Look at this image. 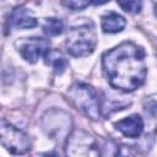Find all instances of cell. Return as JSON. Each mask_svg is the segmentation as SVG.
<instances>
[{"mask_svg":"<svg viewBox=\"0 0 157 157\" xmlns=\"http://www.w3.org/2000/svg\"><path fill=\"white\" fill-rule=\"evenodd\" d=\"M102 64L107 80L114 88L130 92L145 82V52L131 42H124L105 52Z\"/></svg>","mask_w":157,"mask_h":157,"instance_id":"6da1fadb","label":"cell"},{"mask_svg":"<svg viewBox=\"0 0 157 157\" xmlns=\"http://www.w3.org/2000/svg\"><path fill=\"white\" fill-rule=\"evenodd\" d=\"M67 99L82 114L92 120H98L101 117V101L97 91L83 82L74 83L66 92Z\"/></svg>","mask_w":157,"mask_h":157,"instance_id":"7a4b0ae2","label":"cell"},{"mask_svg":"<svg viewBox=\"0 0 157 157\" xmlns=\"http://www.w3.org/2000/svg\"><path fill=\"white\" fill-rule=\"evenodd\" d=\"M97 44V33L92 22L81 23L70 28L66 37V49L70 55L81 58L93 53Z\"/></svg>","mask_w":157,"mask_h":157,"instance_id":"3957f363","label":"cell"},{"mask_svg":"<svg viewBox=\"0 0 157 157\" xmlns=\"http://www.w3.org/2000/svg\"><path fill=\"white\" fill-rule=\"evenodd\" d=\"M0 145L13 155H23L31 150L28 136L6 121L0 123Z\"/></svg>","mask_w":157,"mask_h":157,"instance_id":"277c9868","label":"cell"},{"mask_svg":"<svg viewBox=\"0 0 157 157\" xmlns=\"http://www.w3.org/2000/svg\"><path fill=\"white\" fill-rule=\"evenodd\" d=\"M66 155L69 156H97L101 155L98 141L83 130H75L66 141Z\"/></svg>","mask_w":157,"mask_h":157,"instance_id":"5b68a950","label":"cell"},{"mask_svg":"<svg viewBox=\"0 0 157 157\" xmlns=\"http://www.w3.org/2000/svg\"><path fill=\"white\" fill-rule=\"evenodd\" d=\"M17 47L22 58L26 61L33 64L40 56H44V54L49 50V42L40 37H32L20 40Z\"/></svg>","mask_w":157,"mask_h":157,"instance_id":"8992f818","label":"cell"},{"mask_svg":"<svg viewBox=\"0 0 157 157\" xmlns=\"http://www.w3.org/2000/svg\"><path fill=\"white\" fill-rule=\"evenodd\" d=\"M115 128L124 136L135 139V137H139L141 135L142 129H144V121H142L140 115L134 114V115H130V117L118 121L115 124Z\"/></svg>","mask_w":157,"mask_h":157,"instance_id":"52a82bcc","label":"cell"},{"mask_svg":"<svg viewBox=\"0 0 157 157\" xmlns=\"http://www.w3.org/2000/svg\"><path fill=\"white\" fill-rule=\"evenodd\" d=\"M9 25L16 28H33L37 26V20L32 16L28 9L17 6L12 10L9 17Z\"/></svg>","mask_w":157,"mask_h":157,"instance_id":"ba28073f","label":"cell"},{"mask_svg":"<svg viewBox=\"0 0 157 157\" xmlns=\"http://www.w3.org/2000/svg\"><path fill=\"white\" fill-rule=\"evenodd\" d=\"M126 25V21L123 16L110 12L102 17V29L105 33H117L120 32Z\"/></svg>","mask_w":157,"mask_h":157,"instance_id":"9c48e42d","label":"cell"},{"mask_svg":"<svg viewBox=\"0 0 157 157\" xmlns=\"http://www.w3.org/2000/svg\"><path fill=\"white\" fill-rule=\"evenodd\" d=\"M44 59H45V63L52 65L55 74H63L64 70L66 69L67 66V60L66 58L58 50H48L45 54H44Z\"/></svg>","mask_w":157,"mask_h":157,"instance_id":"30bf717a","label":"cell"},{"mask_svg":"<svg viewBox=\"0 0 157 157\" xmlns=\"http://www.w3.org/2000/svg\"><path fill=\"white\" fill-rule=\"evenodd\" d=\"M43 32L49 36V37H55L63 33L64 31V23L61 20L55 18V17H50V18H45L43 22Z\"/></svg>","mask_w":157,"mask_h":157,"instance_id":"8fae6325","label":"cell"},{"mask_svg":"<svg viewBox=\"0 0 157 157\" xmlns=\"http://www.w3.org/2000/svg\"><path fill=\"white\" fill-rule=\"evenodd\" d=\"M117 2L125 12L129 13H137L142 7L141 0H117Z\"/></svg>","mask_w":157,"mask_h":157,"instance_id":"7c38bea8","label":"cell"},{"mask_svg":"<svg viewBox=\"0 0 157 157\" xmlns=\"http://www.w3.org/2000/svg\"><path fill=\"white\" fill-rule=\"evenodd\" d=\"M91 2V0H61V4L72 11H77V10H82L85 7L88 6V4Z\"/></svg>","mask_w":157,"mask_h":157,"instance_id":"4fadbf2b","label":"cell"},{"mask_svg":"<svg viewBox=\"0 0 157 157\" xmlns=\"http://www.w3.org/2000/svg\"><path fill=\"white\" fill-rule=\"evenodd\" d=\"M109 0H91V2L93 4V5H103V4H105V2H108Z\"/></svg>","mask_w":157,"mask_h":157,"instance_id":"5bb4252c","label":"cell"}]
</instances>
